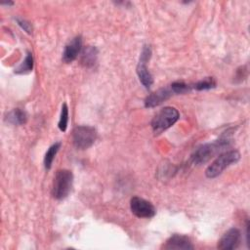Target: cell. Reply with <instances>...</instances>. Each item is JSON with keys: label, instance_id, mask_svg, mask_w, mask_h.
Here are the masks:
<instances>
[{"label": "cell", "instance_id": "obj_14", "mask_svg": "<svg viewBox=\"0 0 250 250\" xmlns=\"http://www.w3.org/2000/svg\"><path fill=\"white\" fill-rule=\"evenodd\" d=\"M60 147H61V143H55L47 150V152L45 154V157H44V166H45L46 169H50L51 168L53 160H54L57 152L59 151Z\"/></svg>", "mask_w": 250, "mask_h": 250}, {"label": "cell", "instance_id": "obj_11", "mask_svg": "<svg viewBox=\"0 0 250 250\" xmlns=\"http://www.w3.org/2000/svg\"><path fill=\"white\" fill-rule=\"evenodd\" d=\"M171 96V91L168 88H161L152 94H150L145 101V105L146 107H154L159 105L164 101H166Z\"/></svg>", "mask_w": 250, "mask_h": 250}, {"label": "cell", "instance_id": "obj_5", "mask_svg": "<svg viewBox=\"0 0 250 250\" xmlns=\"http://www.w3.org/2000/svg\"><path fill=\"white\" fill-rule=\"evenodd\" d=\"M97 131L94 127L88 125L76 126L72 132L73 145L78 149L89 148L96 141Z\"/></svg>", "mask_w": 250, "mask_h": 250}, {"label": "cell", "instance_id": "obj_15", "mask_svg": "<svg viewBox=\"0 0 250 250\" xmlns=\"http://www.w3.org/2000/svg\"><path fill=\"white\" fill-rule=\"evenodd\" d=\"M32 68H33V57H32V54L28 52L24 61L19 67L15 69V72L19 74H24V73L30 72Z\"/></svg>", "mask_w": 250, "mask_h": 250}, {"label": "cell", "instance_id": "obj_7", "mask_svg": "<svg viewBox=\"0 0 250 250\" xmlns=\"http://www.w3.org/2000/svg\"><path fill=\"white\" fill-rule=\"evenodd\" d=\"M130 208L138 218H151L156 213L155 207L149 201L138 196H134L131 199Z\"/></svg>", "mask_w": 250, "mask_h": 250}, {"label": "cell", "instance_id": "obj_9", "mask_svg": "<svg viewBox=\"0 0 250 250\" xmlns=\"http://www.w3.org/2000/svg\"><path fill=\"white\" fill-rule=\"evenodd\" d=\"M82 51V38L81 36H75L64 47L62 53V61L66 63L72 62Z\"/></svg>", "mask_w": 250, "mask_h": 250}, {"label": "cell", "instance_id": "obj_13", "mask_svg": "<svg viewBox=\"0 0 250 250\" xmlns=\"http://www.w3.org/2000/svg\"><path fill=\"white\" fill-rule=\"evenodd\" d=\"M26 119H27V115L25 111L20 108L13 109L6 116V120L13 125H22L26 122Z\"/></svg>", "mask_w": 250, "mask_h": 250}, {"label": "cell", "instance_id": "obj_4", "mask_svg": "<svg viewBox=\"0 0 250 250\" xmlns=\"http://www.w3.org/2000/svg\"><path fill=\"white\" fill-rule=\"evenodd\" d=\"M73 175L69 170L62 169L56 173L53 183V196L56 199L65 198L72 188Z\"/></svg>", "mask_w": 250, "mask_h": 250}, {"label": "cell", "instance_id": "obj_12", "mask_svg": "<svg viewBox=\"0 0 250 250\" xmlns=\"http://www.w3.org/2000/svg\"><path fill=\"white\" fill-rule=\"evenodd\" d=\"M98 57V50L95 47L87 46L82 50L81 54V63L84 66L90 67L95 64Z\"/></svg>", "mask_w": 250, "mask_h": 250}, {"label": "cell", "instance_id": "obj_18", "mask_svg": "<svg viewBox=\"0 0 250 250\" xmlns=\"http://www.w3.org/2000/svg\"><path fill=\"white\" fill-rule=\"evenodd\" d=\"M190 86L186 84L185 82L183 81H176L174 83H172L171 85V90L172 92L174 93H177V94H185V93H188L190 91Z\"/></svg>", "mask_w": 250, "mask_h": 250}, {"label": "cell", "instance_id": "obj_10", "mask_svg": "<svg viewBox=\"0 0 250 250\" xmlns=\"http://www.w3.org/2000/svg\"><path fill=\"white\" fill-rule=\"evenodd\" d=\"M164 249H182V250H189L193 249V245L191 244L190 239L186 235L174 234L167 239L165 244L163 245Z\"/></svg>", "mask_w": 250, "mask_h": 250}, {"label": "cell", "instance_id": "obj_16", "mask_svg": "<svg viewBox=\"0 0 250 250\" xmlns=\"http://www.w3.org/2000/svg\"><path fill=\"white\" fill-rule=\"evenodd\" d=\"M67 122H68V107L66 104H63L62 106V111H61V117L59 120V129L62 132L66 130L67 127Z\"/></svg>", "mask_w": 250, "mask_h": 250}, {"label": "cell", "instance_id": "obj_2", "mask_svg": "<svg viewBox=\"0 0 250 250\" xmlns=\"http://www.w3.org/2000/svg\"><path fill=\"white\" fill-rule=\"evenodd\" d=\"M179 111L172 106H165L160 109L151 120V127L155 134H160L163 131L174 125L179 119Z\"/></svg>", "mask_w": 250, "mask_h": 250}, {"label": "cell", "instance_id": "obj_6", "mask_svg": "<svg viewBox=\"0 0 250 250\" xmlns=\"http://www.w3.org/2000/svg\"><path fill=\"white\" fill-rule=\"evenodd\" d=\"M150 55H151L150 47L145 46L141 53L140 62L137 66V74L139 76V79L146 88H148L153 83L152 75L150 74V72L148 71L147 66H146V62L149 60Z\"/></svg>", "mask_w": 250, "mask_h": 250}, {"label": "cell", "instance_id": "obj_1", "mask_svg": "<svg viewBox=\"0 0 250 250\" xmlns=\"http://www.w3.org/2000/svg\"><path fill=\"white\" fill-rule=\"evenodd\" d=\"M229 145V137H222L218 141L212 144H205L199 146L191 155L192 163L196 165L203 164L207 162L211 157H213L217 152L222 150L224 147Z\"/></svg>", "mask_w": 250, "mask_h": 250}, {"label": "cell", "instance_id": "obj_3", "mask_svg": "<svg viewBox=\"0 0 250 250\" xmlns=\"http://www.w3.org/2000/svg\"><path fill=\"white\" fill-rule=\"evenodd\" d=\"M240 158V154L237 150H229L220 154L206 169L205 174L208 178H216L227 167L236 163Z\"/></svg>", "mask_w": 250, "mask_h": 250}, {"label": "cell", "instance_id": "obj_8", "mask_svg": "<svg viewBox=\"0 0 250 250\" xmlns=\"http://www.w3.org/2000/svg\"><path fill=\"white\" fill-rule=\"evenodd\" d=\"M241 240V233L239 229L231 228L227 230L218 242V248L222 250H231L238 247Z\"/></svg>", "mask_w": 250, "mask_h": 250}, {"label": "cell", "instance_id": "obj_17", "mask_svg": "<svg viewBox=\"0 0 250 250\" xmlns=\"http://www.w3.org/2000/svg\"><path fill=\"white\" fill-rule=\"evenodd\" d=\"M216 86V82L214 81V79L212 77H208V78H205L201 81H198L197 83L194 84V89L196 90H208V89H211V88H214Z\"/></svg>", "mask_w": 250, "mask_h": 250}, {"label": "cell", "instance_id": "obj_19", "mask_svg": "<svg viewBox=\"0 0 250 250\" xmlns=\"http://www.w3.org/2000/svg\"><path fill=\"white\" fill-rule=\"evenodd\" d=\"M17 21H18L19 25H20L21 28H23L26 32H28V33L31 32L32 26H31V24H30L28 21H26L25 20H22V19H19V18L17 19Z\"/></svg>", "mask_w": 250, "mask_h": 250}]
</instances>
